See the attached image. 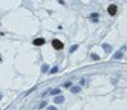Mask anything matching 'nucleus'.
Instances as JSON below:
<instances>
[{
  "label": "nucleus",
  "instance_id": "f257e3e1",
  "mask_svg": "<svg viewBox=\"0 0 127 110\" xmlns=\"http://www.w3.org/2000/svg\"><path fill=\"white\" fill-rule=\"evenodd\" d=\"M52 46H54V49L60 51V49H63V46H64V44H63L60 40H54V41H52Z\"/></svg>",
  "mask_w": 127,
  "mask_h": 110
},
{
  "label": "nucleus",
  "instance_id": "f03ea898",
  "mask_svg": "<svg viewBox=\"0 0 127 110\" xmlns=\"http://www.w3.org/2000/svg\"><path fill=\"white\" fill-rule=\"evenodd\" d=\"M107 11H109V14H110V15H113V14L116 12V5H110Z\"/></svg>",
  "mask_w": 127,
  "mask_h": 110
},
{
  "label": "nucleus",
  "instance_id": "7ed1b4c3",
  "mask_svg": "<svg viewBox=\"0 0 127 110\" xmlns=\"http://www.w3.org/2000/svg\"><path fill=\"white\" fill-rule=\"evenodd\" d=\"M34 44L35 46H41V44H44V40L43 38H35L34 40Z\"/></svg>",
  "mask_w": 127,
  "mask_h": 110
},
{
  "label": "nucleus",
  "instance_id": "20e7f679",
  "mask_svg": "<svg viewBox=\"0 0 127 110\" xmlns=\"http://www.w3.org/2000/svg\"><path fill=\"white\" fill-rule=\"evenodd\" d=\"M99 18V15H96V14H92V20H98Z\"/></svg>",
  "mask_w": 127,
  "mask_h": 110
},
{
  "label": "nucleus",
  "instance_id": "39448f33",
  "mask_svg": "<svg viewBox=\"0 0 127 110\" xmlns=\"http://www.w3.org/2000/svg\"><path fill=\"white\" fill-rule=\"evenodd\" d=\"M61 101H63V96H58V98L55 99V103H61Z\"/></svg>",
  "mask_w": 127,
  "mask_h": 110
},
{
  "label": "nucleus",
  "instance_id": "423d86ee",
  "mask_svg": "<svg viewBox=\"0 0 127 110\" xmlns=\"http://www.w3.org/2000/svg\"><path fill=\"white\" fill-rule=\"evenodd\" d=\"M49 110H55V109H54V107H51V109H49Z\"/></svg>",
  "mask_w": 127,
  "mask_h": 110
}]
</instances>
